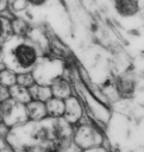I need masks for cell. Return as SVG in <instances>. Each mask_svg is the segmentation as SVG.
<instances>
[{"instance_id":"obj_1","label":"cell","mask_w":144,"mask_h":152,"mask_svg":"<svg viewBox=\"0 0 144 152\" xmlns=\"http://www.w3.org/2000/svg\"><path fill=\"white\" fill-rule=\"evenodd\" d=\"M2 62L6 69L15 74L31 72L40 57V48L24 36H11L1 45Z\"/></svg>"},{"instance_id":"obj_2","label":"cell","mask_w":144,"mask_h":152,"mask_svg":"<svg viewBox=\"0 0 144 152\" xmlns=\"http://www.w3.org/2000/svg\"><path fill=\"white\" fill-rule=\"evenodd\" d=\"M63 70L64 64L60 58L42 57L32 70V75L35 77L36 83L51 86L55 80L63 75Z\"/></svg>"},{"instance_id":"obj_3","label":"cell","mask_w":144,"mask_h":152,"mask_svg":"<svg viewBox=\"0 0 144 152\" xmlns=\"http://www.w3.org/2000/svg\"><path fill=\"white\" fill-rule=\"evenodd\" d=\"M65 118L70 122H76L82 116V106L79 102V99L70 96L65 100Z\"/></svg>"},{"instance_id":"obj_4","label":"cell","mask_w":144,"mask_h":152,"mask_svg":"<svg viewBox=\"0 0 144 152\" xmlns=\"http://www.w3.org/2000/svg\"><path fill=\"white\" fill-rule=\"evenodd\" d=\"M50 87H51V90H52V95L55 97H58V99H62V100H64V99L67 100L68 97L71 96L70 83L63 76H61L57 80H55Z\"/></svg>"},{"instance_id":"obj_5","label":"cell","mask_w":144,"mask_h":152,"mask_svg":"<svg viewBox=\"0 0 144 152\" xmlns=\"http://www.w3.org/2000/svg\"><path fill=\"white\" fill-rule=\"evenodd\" d=\"M29 90H30L32 100H36V101L46 102L52 96V90H51L50 86H44V84L35 83L33 86H31L29 88Z\"/></svg>"},{"instance_id":"obj_6","label":"cell","mask_w":144,"mask_h":152,"mask_svg":"<svg viewBox=\"0 0 144 152\" xmlns=\"http://www.w3.org/2000/svg\"><path fill=\"white\" fill-rule=\"evenodd\" d=\"M26 114L32 120H40L48 114L46 104H44L42 101L32 100L26 106Z\"/></svg>"},{"instance_id":"obj_7","label":"cell","mask_w":144,"mask_h":152,"mask_svg":"<svg viewBox=\"0 0 144 152\" xmlns=\"http://www.w3.org/2000/svg\"><path fill=\"white\" fill-rule=\"evenodd\" d=\"M10 94H11L12 99H14L15 101L21 102V103H29L30 101H32V97H31L29 88L23 87V86L18 84V83H15L14 86L10 87Z\"/></svg>"},{"instance_id":"obj_8","label":"cell","mask_w":144,"mask_h":152,"mask_svg":"<svg viewBox=\"0 0 144 152\" xmlns=\"http://www.w3.org/2000/svg\"><path fill=\"white\" fill-rule=\"evenodd\" d=\"M46 110L51 116H61L65 113V102L58 97H51L46 101Z\"/></svg>"},{"instance_id":"obj_9","label":"cell","mask_w":144,"mask_h":152,"mask_svg":"<svg viewBox=\"0 0 144 152\" xmlns=\"http://www.w3.org/2000/svg\"><path fill=\"white\" fill-rule=\"evenodd\" d=\"M12 21L0 15V45H2L12 36Z\"/></svg>"},{"instance_id":"obj_10","label":"cell","mask_w":144,"mask_h":152,"mask_svg":"<svg viewBox=\"0 0 144 152\" xmlns=\"http://www.w3.org/2000/svg\"><path fill=\"white\" fill-rule=\"evenodd\" d=\"M17 83V74L10 69H4L0 71V84L10 88Z\"/></svg>"},{"instance_id":"obj_11","label":"cell","mask_w":144,"mask_h":152,"mask_svg":"<svg viewBox=\"0 0 144 152\" xmlns=\"http://www.w3.org/2000/svg\"><path fill=\"white\" fill-rule=\"evenodd\" d=\"M12 30H13L14 34H17V36H24L29 31V26H27V24H26L25 20L18 18V19L12 20Z\"/></svg>"},{"instance_id":"obj_12","label":"cell","mask_w":144,"mask_h":152,"mask_svg":"<svg viewBox=\"0 0 144 152\" xmlns=\"http://www.w3.org/2000/svg\"><path fill=\"white\" fill-rule=\"evenodd\" d=\"M17 83L23 87L30 88L36 83V81L32 72H21V74H17Z\"/></svg>"},{"instance_id":"obj_13","label":"cell","mask_w":144,"mask_h":152,"mask_svg":"<svg viewBox=\"0 0 144 152\" xmlns=\"http://www.w3.org/2000/svg\"><path fill=\"white\" fill-rule=\"evenodd\" d=\"M10 96H11V94H10V89H8L7 87L0 84V102H1V103L5 102L6 100L10 99Z\"/></svg>"},{"instance_id":"obj_14","label":"cell","mask_w":144,"mask_h":152,"mask_svg":"<svg viewBox=\"0 0 144 152\" xmlns=\"http://www.w3.org/2000/svg\"><path fill=\"white\" fill-rule=\"evenodd\" d=\"M8 5V0H0V12L4 11Z\"/></svg>"},{"instance_id":"obj_15","label":"cell","mask_w":144,"mask_h":152,"mask_svg":"<svg viewBox=\"0 0 144 152\" xmlns=\"http://www.w3.org/2000/svg\"><path fill=\"white\" fill-rule=\"evenodd\" d=\"M46 0H29V2H32L33 5H42L44 4Z\"/></svg>"},{"instance_id":"obj_16","label":"cell","mask_w":144,"mask_h":152,"mask_svg":"<svg viewBox=\"0 0 144 152\" xmlns=\"http://www.w3.org/2000/svg\"><path fill=\"white\" fill-rule=\"evenodd\" d=\"M4 68H5V64L2 62V53H1V49H0V71L4 70Z\"/></svg>"},{"instance_id":"obj_17","label":"cell","mask_w":144,"mask_h":152,"mask_svg":"<svg viewBox=\"0 0 144 152\" xmlns=\"http://www.w3.org/2000/svg\"><path fill=\"white\" fill-rule=\"evenodd\" d=\"M2 120V113H1V102H0V121Z\"/></svg>"}]
</instances>
